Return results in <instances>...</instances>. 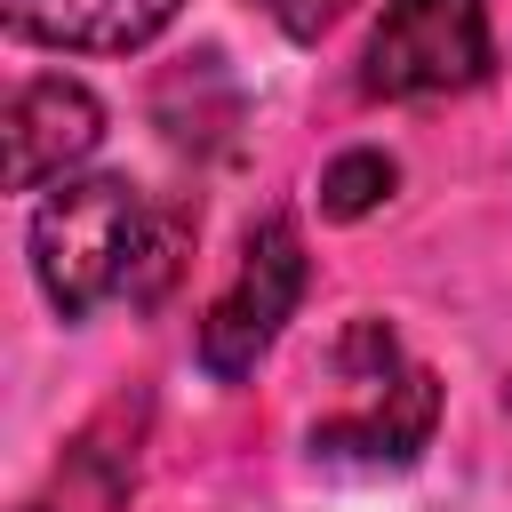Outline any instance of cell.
I'll use <instances>...</instances> for the list:
<instances>
[{
    "label": "cell",
    "mask_w": 512,
    "mask_h": 512,
    "mask_svg": "<svg viewBox=\"0 0 512 512\" xmlns=\"http://www.w3.org/2000/svg\"><path fill=\"white\" fill-rule=\"evenodd\" d=\"M184 0H0L8 32L32 48H72V56H128L152 48L176 24Z\"/></svg>",
    "instance_id": "cell-6"
},
{
    "label": "cell",
    "mask_w": 512,
    "mask_h": 512,
    "mask_svg": "<svg viewBox=\"0 0 512 512\" xmlns=\"http://www.w3.org/2000/svg\"><path fill=\"white\" fill-rule=\"evenodd\" d=\"M32 280L64 320H88L112 296H152L168 280V240L128 176H64L32 208Z\"/></svg>",
    "instance_id": "cell-1"
},
{
    "label": "cell",
    "mask_w": 512,
    "mask_h": 512,
    "mask_svg": "<svg viewBox=\"0 0 512 512\" xmlns=\"http://www.w3.org/2000/svg\"><path fill=\"white\" fill-rule=\"evenodd\" d=\"M272 8V24L288 32V40H320V32H336L360 0H264Z\"/></svg>",
    "instance_id": "cell-8"
},
{
    "label": "cell",
    "mask_w": 512,
    "mask_h": 512,
    "mask_svg": "<svg viewBox=\"0 0 512 512\" xmlns=\"http://www.w3.org/2000/svg\"><path fill=\"white\" fill-rule=\"evenodd\" d=\"M488 64H496L488 0H384L360 56V88L384 104H432L488 80Z\"/></svg>",
    "instance_id": "cell-3"
},
{
    "label": "cell",
    "mask_w": 512,
    "mask_h": 512,
    "mask_svg": "<svg viewBox=\"0 0 512 512\" xmlns=\"http://www.w3.org/2000/svg\"><path fill=\"white\" fill-rule=\"evenodd\" d=\"M304 232L288 224V216H264L248 240H240V264H232V280H224V296L208 304V320H200V368L216 376V384H240V376H256V360L280 344V328H288V312L304 304Z\"/></svg>",
    "instance_id": "cell-4"
},
{
    "label": "cell",
    "mask_w": 512,
    "mask_h": 512,
    "mask_svg": "<svg viewBox=\"0 0 512 512\" xmlns=\"http://www.w3.org/2000/svg\"><path fill=\"white\" fill-rule=\"evenodd\" d=\"M336 384H344V408L312 424V448L320 456H344V464H408L432 440V424H440L432 368H416L384 320H352L344 328Z\"/></svg>",
    "instance_id": "cell-2"
},
{
    "label": "cell",
    "mask_w": 512,
    "mask_h": 512,
    "mask_svg": "<svg viewBox=\"0 0 512 512\" xmlns=\"http://www.w3.org/2000/svg\"><path fill=\"white\" fill-rule=\"evenodd\" d=\"M0 136H8V192H48L104 144V104H96L88 80L40 72V80H24L8 96Z\"/></svg>",
    "instance_id": "cell-5"
},
{
    "label": "cell",
    "mask_w": 512,
    "mask_h": 512,
    "mask_svg": "<svg viewBox=\"0 0 512 512\" xmlns=\"http://www.w3.org/2000/svg\"><path fill=\"white\" fill-rule=\"evenodd\" d=\"M392 184H400L392 152H376V144H352V152H336V160L320 168V216H336V224H360L368 208H384V200H392Z\"/></svg>",
    "instance_id": "cell-7"
}]
</instances>
